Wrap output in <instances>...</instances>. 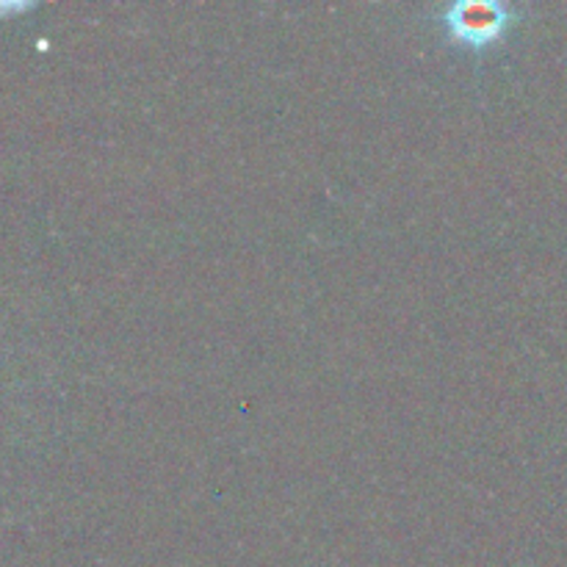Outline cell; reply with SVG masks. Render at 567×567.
Returning a JSON list of instances; mask_svg holds the SVG:
<instances>
[{"instance_id":"6da1fadb","label":"cell","mask_w":567,"mask_h":567,"mask_svg":"<svg viewBox=\"0 0 567 567\" xmlns=\"http://www.w3.org/2000/svg\"><path fill=\"white\" fill-rule=\"evenodd\" d=\"M509 22V9L485 0H463L452 3L443 11V25L454 42H463L468 48H485L496 42Z\"/></svg>"}]
</instances>
